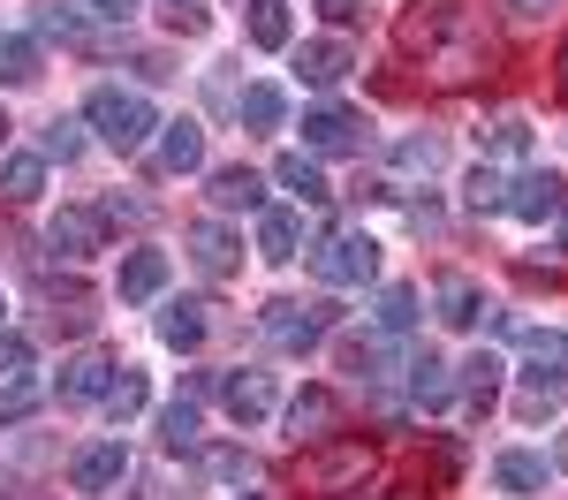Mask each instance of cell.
<instances>
[{
  "instance_id": "obj_1",
  "label": "cell",
  "mask_w": 568,
  "mask_h": 500,
  "mask_svg": "<svg viewBox=\"0 0 568 500\" xmlns=\"http://www.w3.org/2000/svg\"><path fill=\"white\" fill-rule=\"evenodd\" d=\"M478 16H470V0H409L402 16H394V45L417 61H433L439 84H470L485 61H493V45H478V31H470Z\"/></svg>"
},
{
  "instance_id": "obj_2",
  "label": "cell",
  "mask_w": 568,
  "mask_h": 500,
  "mask_svg": "<svg viewBox=\"0 0 568 500\" xmlns=\"http://www.w3.org/2000/svg\"><path fill=\"white\" fill-rule=\"evenodd\" d=\"M84 122L99 130V144H114V152H136L144 136L160 130V114H152V99L144 91H122V84H99L84 99Z\"/></svg>"
},
{
  "instance_id": "obj_3",
  "label": "cell",
  "mask_w": 568,
  "mask_h": 500,
  "mask_svg": "<svg viewBox=\"0 0 568 500\" xmlns=\"http://www.w3.org/2000/svg\"><path fill=\"white\" fill-rule=\"evenodd\" d=\"M372 478V448L364 440H311L296 448V486L304 493H356Z\"/></svg>"
},
{
  "instance_id": "obj_4",
  "label": "cell",
  "mask_w": 568,
  "mask_h": 500,
  "mask_svg": "<svg viewBox=\"0 0 568 500\" xmlns=\"http://www.w3.org/2000/svg\"><path fill=\"white\" fill-rule=\"evenodd\" d=\"M311 273H318L326 288H364V280L379 273V243H372V235H326V243L311 251Z\"/></svg>"
},
{
  "instance_id": "obj_5",
  "label": "cell",
  "mask_w": 568,
  "mask_h": 500,
  "mask_svg": "<svg viewBox=\"0 0 568 500\" xmlns=\"http://www.w3.org/2000/svg\"><path fill=\"white\" fill-rule=\"evenodd\" d=\"M265 341H273V349H296V357H304V349H318V341H326V326H334V304H288V296H281V304H265Z\"/></svg>"
},
{
  "instance_id": "obj_6",
  "label": "cell",
  "mask_w": 568,
  "mask_h": 500,
  "mask_svg": "<svg viewBox=\"0 0 568 500\" xmlns=\"http://www.w3.org/2000/svg\"><path fill=\"white\" fill-rule=\"evenodd\" d=\"M561 197H568L561 175L546 167V175H516V182H508V205H500V213H516V221L538 227V221H554V213H561Z\"/></svg>"
},
{
  "instance_id": "obj_7",
  "label": "cell",
  "mask_w": 568,
  "mask_h": 500,
  "mask_svg": "<svg viewBox=\"0 0 568 500\" xmlns=\"http://www.w3.org/2000/svg\"><path fill=\"white\" fill-rule=\"evenodd\" d=\"M122 470H130V448H122V440H99V448H84L77 462H69L77 493H114V486H122Z\"/></svg>"
},
{
  "instance_id": "obj_8",
  "label": "cell",
  "mask_w": 568,
  "mask_h": 500,
  "mask_svg": "<svg viewBox=\"0 0 568 500\" xmlns=\"http://www.w3.org/2000/svg\"><path fill=\"white\" fill-rule=\"evenodd\" d=\"M433 304H439V326H455V334H470V326L485 318V296H478V280H470V273H439Z\"/></svg>"
},
{
  "instance_id": "obj_9",
  "label": "cell",
  "mask_w": 568,
  "mask_h": 500,
  "mask_svg": "<svg viewBox=\"0 0 568 500\" xmlns=\"http://www.w3.org/2000/svg\"><path fill=\"white\" fill-rule=\"evenodd\" d=\"M106 387H114V364L99 357V349H84V357H69L61 364V402H106Z\"/></svg>"
},
{
  "instance_id": "obj_10",
  "label": "cell",
  "mask_w": 568,
  "mask_h": 500,
  "mask_svg": "<svg viewBox=\"0 0 568 500\" xmlns=\"http://www.w3.org/2000/svg\"><path fill=\"white\" fill-rule=\"evenodd\" d=\"M99 235H106V221H99V213H84V205L53 213V227H45V243H53L61 258H77V266H84L91 251H99Z\"/></svg>"
},
{
  "instance_id": "obj_11",
  "label": "cell",
  "mask_w": 568,
  "mask_h": 500,
  "mask_svg": "<svg viewBox=\"0 0 568 500\" xmlns=\"http://www.w3.org/2000/svg\"><path fill=\"white\" fill-rule=\"evenodd\" d=\"M334 425H342V402H334V395H326V387H304V395H296V402H288V432H296V440H334Z\"/></svg>"
},
{
  "instance_id": "obj_12",
  "label": "cell",
  "mask_w": 568,
  "mask_h": 500,
  "mask_svg": "<svg viewBox=\"0 0 568 500\" xmlns=\"http://www.w3.org/2000/svg\"><path fill=\"white\" fill-rule=\"evenodd\" d=\"M190 258H197V273H213V280H227V273L243 266L235 235H227L220 221H197V227H190Z\"/></svg>"
},
{
  "instance_id": "obj_13",
  "label": "cell",
  "mask_w": 568,
  "mask_h": 500,
  "mask_svg": "<svg viewBox=\"0 0 568 500\" xmlns=\"http://www.w3.org/2000/svg\"><path fill=\"white\" fill-rule=\"evenodd\" d=\"M220 402H227L235 425H258V417H273V379H265V371H235V379L220 387Z\"/></svg>"
},
{
  "instance_id": "obj_14",
  "label": "cell",
  "mask_w": 568,
  "mask_h": 500,
  "mask_svg": "<svg viewBox=\"0 0 568 500\" xmlns=\"http://www.w3.org/2000/svg\"><path fill=\"white\" fill-rule=\"evenodd\" d=\"M349 69H356V53H349L342 39H311L304 53H296V76H304V84H318V91H326V84H342Z\"/></svg>"
},
{
  "instance_id": "obj_15",
  "label": "cell",
  "mask_w": 568,
  "mask_h": 500,
  "mask_svg": "<svg viewBox=\"0 0 568 500\" xmlns=\"http://www.w3.org/2000/svg\"><path fill=\"white\" fill-rule=\"evenodd\" d=\"M114 288H122V304H152V296L168 288V251H130Z\"/></svg>"
},
{
  "instance_id": "obj_16",
  "label": "cell",
  "mask_w": 568,
  "mask_h": 500,
  "mask_svg": "<svg viewBox=\"0 0 568 500\" xmlns=\"http://www.w3.org/2000/svg\"><path fill=\"white\" fill-rule=\"evenodd\" d=\"M356 130H364V122H356L349 106H311V114H304V144H311V152H349Z\"/></svg>"
},
{
  "instance_id": "obj_17",
  "label": "cell",
  "mask_w": 568,
  "mask_h": 500,
  "mask_svg": "<svg viewBox=\"0 0 568 500\" xmlns=\"http://www.w3.org/2000/svg\"><path fill=\"white\" fill-rule=\"evenodd\" d=\"M213 205L220 213H265V175H251V167H213Z\"/></svg>"
},
{
  "instance_id": "obj_18",
  "label": "cell",
  "mask_w": 568,
  "mask_h": 500,
  "mask_svg": "<svg viewBox=\"0 0 568 500\" xmlns=\"http://www.w3.org/2000/svg\"><path fill=\"white\" fill-rule=\"evenodd\" d=\"M45 190V152H0V197L8 205H31Z\"/></svg>"
},
{
  "instance_id": "obj_19",
  "label": "cell",
  "mask_w": 568,
  "mask_h": 500,
  "mask_svg": "<svg viewBox=\"0 0 568 500\" xmlns=\"http://www.w3.org/2000/svg\"><path fill=\"white\" fill-rule=\"evenodd\" d=\"M160 167H168V175H197V167H205V130H197V122H160Z\"/></svg>"
},
{
  "instance_id": "obj_20",
  "label": "cell",
  "mask_w": 568,
  "mask_h": 500,
  "mask_svg": "<svg viewBox=\"0 0 568 500\" xmlns=\"http://www.w3.org/2000/svg\"><path fill=\"white\" fill-rule=\"evenodd\" d=\"M546 455H530V448H508L500 462H493V478H500V493H546Z\"/></svg>"
},
{
  "instance_id": "obj_21",
  "label": "cell",
  "mask_w": 568,
  "mask_h": 500,
  "mask_svg": "<svg viewBox=\"0 0 568 500\" xmlns=\"http://www.w3.org/2000/svg\"><path fill=\"white\" fill-rule=\"evenodd\" d=\"M296 243H304V227H296V213H281V205H265L258 213V258H296Z\"/></svg>"
},
{
  "instance_id": "obj_22",
  "label": "cell",
  "mask_w": 568,
  "mask_h": 500,
  "mask_svg": "<svg viewBox=\"0 0 568 500\" xmlns=\"http://www.w3.org/2000/svg\"><path fill=\"white\" fill-rule=\"evenodd\" d=\"M273 182H281V190H296L304 205H326V197H334V190H326V175L311 167L304 152H281V160H273Z\"/></svg>"
},
{
  "instance_id": "obj_23",
  "label": "cell",
  "mask_w": 568,
  "mask_h": 500,
  "mask_svg": "<svg viewBox=\"0 0 568 500\" xmlns=\"http://www.w3.org/2000/svg\"><path fill=\"white\" fill-rule=\"evenodd\" d=\"M409 395H417L425 409H439L447 395H455V371H447L433 349H425V357H409Z\"/></svg>"
},
{
  "instance_id": "obj_24",
  "label": "cell",
  "mask_w": 568,
  "mask_h": 500,
  "mask_svg": "<svg viewBox=\"0 0 568 500\" xmlns=\"http://www.w3.org/2000/svg\"><path fill=\"white\" fill-rule=\"evenodd\" d=\"M243 8H251V16H243V23H251V45L281 53V45H288V8H281V0H243Z\"/></svg>"
},
{
  "instance_id": "obj_25",
  "label": "cell",
  "mask_w": 568,
  "mask_h": 500,
  "mask_svg": "<svg viewBox=\"0 0 568 500\" xmlns=\"http://www.w3.org/2000/svg\"><path fill=\"white\" fill-rule=\"evenodd\" d=\"M160 341L168 349H197L205 341V304H168L160 312Z\"/></svg>"
},
{
  "instance_id": "obj_26",
  "label": "cell",
  "mask_w": 568,
  "mask_h": 500,
  "mask_svg": "<svg viewBox=\"0 0 568 500\" xmlns=\"http://www.w3.org/2000/svg\"><path fill=\"white\" fill-rule=\"evenodd\" d=\"M463 205H470V213H500V205H508V175H500V167H470Z\"/></svg>"
},
{
  "instance_id": "obj_27",
  "label": "cell",
  "mask_w": 568,
  "mask_h": 500,
  "mask_svg": "<svg viewBox=\"0 0 568 500\" xmlns=\"http://www.w3.org/2000/svg\"><path fill=\"white\" fill-rule=\"evenodd\" d=\"M144 402H152L144 371H114V387H106V417H114V425H130V417H136Z\"/></svg>"
},
{
  "instance_id": "obj_28",
  "label": "cell",
  "mask_w": 568,
  "mask_h": 500,
  "mask_svg": "<svg viewBox=\"0 0 568 500\" xmlns=\"http://www.w3.org/2000/svg\"><path fill=\"white\" fill-rule=\"evenodd\" d=\"M372 318H379L387 334H409V326H417V288H402V280H394V288H379Z\"/></svg>"
},
{
  "instance_id": "obj_29",
  "label": "cell",
  "mask_w": 568,
  "mask_h": 500,
  "mask_svg": "<svg viewBox=\"0 0 568 500\" xmlns=\"http://www.w3.org/2000/svg\"><path fill=\"white\" fill-rule=\"evenodd\" d=\"M387 341H364V334H349V341H342V364H349L356 379H387Z\"/></svg>"
},
{
  "instance_id": "obj_30",
  "label": "cell",
  "mask_w": 568,
  "mask_h": 500,
  "mask_svg": "<svg viewBox=\"0 0 568 500\" xmlns=\"http://www.w3.org/2000/svg\"><path fill=\"white\" fill-rule=\"evenodd\" d=\"M39 76V39H0V84H31Z\"/></svg>"
},
{
  "instance_id": "obj_31",
  "label": "cell",
  "mask_w": 568,
  "mask_h": 500,
  "mask_svg": "<svg viewBox=\"0 0 568 500\" xmlns=\"http://www.w3.org/2000/svg\"><path fill=\"white\" fill-rule=\"evenodd\" d=\"M235 106H243V122H251V130H281V91H273V84H243Z\"/></svg>"
},
{
  "instance_id": "obj_32",
  "label": "cell",
  "mask_w": 568,
  "mask_h": 500,
  "mask_svg": "<svg viewBox=\"0 0 568 500\" xmlns=\"http://www.w3.org/2000/svg\"><path fill=\"white\" fill-rule=\"evenodd\" d=\"M160 23L182 31V39H197V31L213 23V0H160Z\"/></svg>"
},
{
  "instance_id": "obj_33",
  "label": "cell",
  "mask_w": 568,
  "mask_h": 500,
  "mask_svg": "<svg viewBox=\"0 0 568 500\" xmlns=\"http://www.w3.org/2000/svg\"><path fill=\"white\" fill-rule=\"evenodd\" d=\"M160 440H168V448H197V402H168L160 409Z\"/></svg>"
},
{
  "instance_id": "obj_34",
  "label": "cell",
  "mask_w": 568,
  "mask_h": 500,
  "mask_svg": "<svg viewBox=\"0 0 568 500\" xmlns=\"http://www.w3.org/2000/svg\"><path fill=\"white\" fill-rule=\"evenodd\" d=\"M394 167H402V175H433V167H439V136L433 130L402 136V144H394Z\"/></svg>"
},
{
  "instance_id": "obj_35",
  "label": "cell",
  "mask_w": 568,
  "mask_h": 500,
  "mask_svg": "<svg viewBox=\"0 0 568 500\" xmlns=\"http://www.w3.org/2000/svg\"><path fill=\"white\" fill-rule=\"evenodd\" d=\"M39 31H61V39H77V31H84V8H77V0H39Z\"/></svg>"
},
{
  "instance_id": "obj_36",
  "label": "cell",
  "mask_w": 568,
  "mask_h": 500,
  "mask_svg": "<svg viewBox=\"0 0 568 500\" xmlns=\"http://www.w3.org/2000/svg\"><path fill=\"white\" fill-rule=\"evenodd\" d=\"M31 409H39V387H31V379H8V387H0V425H23Z\"/></svg>"
},
{
  "instance_id": "obj_37",
  "label": "cell",
  "mask_w": 568,
  "mask_h": 500,
  "mask_svg": "<svg viewBox=\"0 0 568 500\" xmlns=\"http://www.w3.org/2000/svg\"><path fill=\"white\" fill-rule=\"evenodd\" d=\"M493 387H500V364H493V357L463 364V395H470V402H493Z\"/></svg>"
},
{
  "instance_id": "obj_38",
  "label": "cell",
  "mask_w": 568,
  "mask_h": 500,
  "mask_svg": "<svg viewBox=\"0 0 568 500\" xmlns=\"http://www.w3.org/2000/svg\"><path fill=\"white\" fill-rule=\"evenodd\" d=\"M478 144H485V152H508V160H516V152L530 144V130L516 122V114H508V122H493V130H478Z\"/></svg>"
},
{
  "instance_id": "obj_39",
  "label": "cell",
  "mask_w": 568,
  "mask_h": 500,
  "mask_svg": "<svg viewBox=\"0 0 568 500\" xmlns=\"http://www.w3.org/2000/svg\"><path fill=\"white\" fill-rule=\"evenodd\" d=\"M45 160H61V167H69V160H84V136H77V122H53V130H45Z\"/></svg>"
},
{
  "instance_id": "obj_40",
  "label": "cell",
  "mask_w": 568,
  "mask_h": 500,
  "mask_svg": "<svg viewBox=\"0 0 568 500\" xmlns=\"http://www.w3.org/2000/svg\"><path fill=\"white\" fill-rule=\"evenodd\" d=\"M31 371V341L23 334H0V379H23Z\"/></svg>"
},
{
  "instance_id": "obj_41",
  "label": "cell",
  "mask_w": 568,
  "mask_h": 500,
  "mask_svg": "<svg viewBox=\"0 0 568 500\" xmlns=\"http://www.w3.org/2000/svg\"><path fill=\"white\" fill-rule=\"evenodd\" d=\"M213 478L243 486V478H251V455H243V448H220V455H213Z\"/></svg>"
},
{
  "instance_id": "obj_42",
  "label": "cell",
  "mask_w": 568,
  "mask_h": 500,
  "mask_svg": "<svg viewBox=\"0 0 568 500\" xmlns=\"http://www.w3.org/2000/svg\"><path fill=\"white\" fill-rule=\"evenodd\" d=\"M136 76H144V84H168L175 69H168V53H136Z\"/></svg>"
},
{
  "instance_id": "obj_43",
  "label": "cell",
  "mask_w": 568,
  "mask_h": 500,
  "mask_svg": "<svg viewBox=\"0 0 568 500\" xmlns=\"http://www.w3.org/2000/svg\"><path fill=\"white\" fill-rule=\"evenodd\" d=\"M91 16H106V23H130L136 0H91Z\"/></svg>"
},
{
  "instance_id": "obj_44",
  "label": "cell",
  "mask_w": 568,
  "mask_h": 500,
  "mask_svg": "<svg viewBox=\"0 0 568 500\" xmlns=\"http://www.w3.org/2000/svg\"><path fill=\"white\" fill-rule=\"evenodd\" d=\"M318 8H326V16H334V23H356V16H364V8H372V0H318Z\"/></svg>"
},
{
  "instance_id": "obj_45",
  "label": "cell",
  "mask_w": 568,
  "mask_h": 500,
  "mask_svg": "<svg viewBox=\"0 0 568 500\" xmlns=\"http://www.w3.org/2000/svg\"><path fill=\"white\" fill-rule=\"evenodd\" d=\"M554 0H508V16H546Z\"/></svg>"
},
{
  "instance_id": "obj_46",
  "label": "cell",
  "mask_w": 568,
  "mask_h": 500,
  "mask_svg": "<svg viewBox=\"0 0 568 500\" xmlns=\"http://www.w3.org/2000/svg\"><path fill=\"white\" fill-rule=\"evenodd\" d=\"M554 221H561V251H568V197H561V213H554Z\"/></svg>"
},
{
  "instance_id": "obj_47",
  "label": "cell",
  "mask_w": 568,
  "mask_h": 500,
  "mask_svg": "<svg viewBox=\"0 0 568 500\" xmlns=\"http://www.w3.org/2000/svg\"><path fill=\"white\" fill-rule=\"evenodd\" d=\"M561 91H568V45H561Z\"/></svg>"
},
{
  "instance_id": "obj_48",
  "label": "cell",
  "mask_w": 568,
  "mask_h": 500,
  "mask_svg": "<svg viewBox=\"0 0 568 500\" xmlns=\"http://www.w3.org/2000/svg\"><path fill=\"white\" fill-rule=\"evenodd\" d=\"M0 144H8V114H0Z\"/></svg>"
},
{
  "instance_id": "obj_49",
  "label": "cell",
  "mask_w": 568,
  "mask_h": 500,
  "mask_svg": "<svg viewBox=\"0 0 568 500\" xmlns=\"http://www.w3.org/2000/svg\"><path fill=\"white\" fill-rule=\"evenodd\" d=\"M243 500H265V493H243Z\"/></svg>"
},
{
  "instance_id": "obj_50",
  "label": "cell",
  "mask_w": 568,
  "mask_h": 500,
  "mask_svg": "<svg viewBox=\"0 0 568 500\" xmlns=\"http://www.w3.org/2000/svg\"><path fill=\"white\" fill-rule=\"evenodd\" d=\"M561 462H568V440H561Z\"/></svg>"
}]
</instances>
